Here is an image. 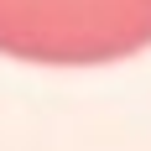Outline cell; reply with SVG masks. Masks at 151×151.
I'll list each match as a JSON object with an SVG mask.
<instances>
[{
    "instance_id": "6da1fadb",
    "label": "cell",
    "mask_w": 151,
    "mask_h": 151,
    "mask_svg": "<svg viewBox=\"0 0 151 151\" xmlns=\"http://www.w3.org/2000/svg\"><path fill=\"white\" fill-rule=\"evenodd\" d=\"M151 47V0H0V52L42 68H99Z\"/></svg>"
}]
</instances>
